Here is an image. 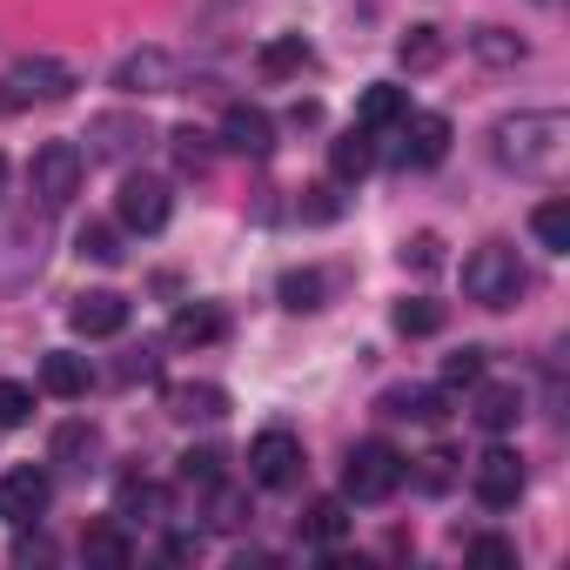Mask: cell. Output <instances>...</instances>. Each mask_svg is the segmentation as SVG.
<instances>
[{
    "instance_id": "cell-24",
    "label": "cell",
    "mask_w": 570,
    "mask_h": 570,
    "mask_svg": "<svg viewBox=\"0 0 570 570\" xmlns=\"http://www.w3.org/2000/svg\"><path fill=\"white\" fill-rule=\"evenodd\" d=\"M443 55H450V48H443V28H430V21H423V28H410V35L396 41V61H403L410 75H430V68H443Z\"/></svg>"
},
{
    "instance_id": "cell-20",
    "label": "cell",
    "mask_w": 570,
    "mask_h": 570,
    "mask_svg": "<svg viewBox=\"0 0 570 570\" xmlns=\"http://www.w3.org/2000/svg\"><path fill=\"white\" fill-rule=\"evenodd\" d=\"M410 115V95L403 88H390V81H376V88H363V101H356V128H370V135H383V128H396Z\"/></svg>"
},
{
    "instance_id": "cell-34",
    "label": "cell",
    "mask_w": 570,
    "mask_h": 570,
    "mask_svg": "<svg viewBox=\"0 0 570 570\" xmlns=\"http://www.w3.org/2000/svg\"><path fill=\"white\" fill-rule=\"evenodd\" d=\"M75 248H81V255H88V262H101V268H115V262H121V235H115V228H108V222H88V228H81V242H75Z\"/></svg>"
},
{
    "instance_id": "cell-9",
    "label": "cell",
    "mask_w": 570,
    "mask_h": 570,
    "mask_svg": "<svg viewBox=\"0 0 570 570\" xmlns=\"http://www.w3.org/2000/svg\"><path fill=\"white\" fill-rule=\"evenodd\" d=\"M296 476H303V436H296V430H262V436L248 443V483L289 490Z\"/></svg>"
},
{
    "instance_id": "cell-30",
    "label": "cell",
    "mask_w": 570,
    "mask_h": 570,
    "mask_svg": "<svg viewBox=\"0 0 570 570\" xmlns=\"http://www.w3.org/2000/svg\"><path fill=\"white\" fill-rule=\"evenodd\" d=\"M530 228H537V242H543L550 255H563V248H570V202H537Z\"/></svg>"
},
{
    "instance_id": "cell-36",
    "label": "cell",
    "mask_w": 570,
    "mask_h": 570,
    "mask_svg": "<svg viewBox=\"0 0 570 570\" xmlns=\"http://www.w3.org/2000/svg\"><path fill=\"white\" fill-rule=\"evenodd\" d=\"M463 383H483V350H456L443 363V390H463Z\"/></svg>"
},
{
    "instance_id": "cell-35",
    "label": "cell",
    "mask_w": 570,
    "mask_h": 570,
    "mask_svg": "<svg viewBox=\"0 0 570 570\" xmlns=\"http://www.w3.org/2000/svg\"><path fill=\"white\" fill-rule=\"evenodd\" d=\"M222 463H228L222 450H188V456H181V483H188V490H215V483H222Z\"/></svg>"
},
{
    "instance_id": "cell-5",
    "label": "cell",
    "mask_w": 570,
    "mask_h": 570,
    "mask_svg": "<svg viewBox=\"0 0 570 570\" xmlns=\"http://www.w3.org/2000/svg\"><path fill=\"white\" fill-rule=\"evenodd\" d=\"M403 476H410V463H403L383 436H370V443H356L350 463H343V497H350V503H390V497L403 490Z\"/></svg>"
},
{
    "instance_id": "cell-45",
    "label": "cell",
    "mask_w": 570,
    "mask_h": 570,
    "mask_svg": "<svg viewBox=\"0 0 570 570\" xmlns=\"http://www.w3.org/2000/svg\"><path fill=\"white\" fill-rule=\"evenodd\" d=\"M0 188H8V161H0Z\"/></svg>"
},
{
    "instance_id": "cell-12",
    "label": "cell",
    "mask_w": 570,
    "mask_h": 570,
    "mask_svg": "<svg viewBox=\"0 0 570 570\" xmlns=\"http://www.w3.org/2000/svg\"><path fill=\"white\" fill-rule=\"evenodd\" d=\"M222 148H235V155L262 161V155L275 148V121H268V108H255V101H235V108L222 115Z\"/></svg>"
},
{
    "instance_id": "cell-22",
    "label": "cell",
    "mask_w": 570,
    "mask_h": 570,
    "mask_svg": "<svg viewBox=\"0 0 570 570\" xmlns=\"http://www.w3.org/2000/svg\"><path fill=\"white\" fill-rule=\"evenodd\" d=\"M323 303H330V275H323V268H289V275H282V309L309 316V309H323Z\"/></svg>"
},
{
    "instance_id": "cell-23",
    "label": "cell",
    "mask_w": 570,
    "mask_h": 570,
    "mask_svg": "<svg viewBox=\"0 0 570 570\" xmlns=\"http://www.w3.org/2000/svg\"><path fill=\"white\" fill-rule=\"evenodd\" d=\"M309 61H316V55H309V41H303V35H275V41L255 55V68H262L268 81H282V75H303Z\"/></svg>"
},
{
    "instance_id": "cell-10",
    "label": "cell",
    "mask_w": 570,
    "mask_h": 570,
    "mask_svg": "<svg viewBox=\"0 0 570 570\" xmlns=\"http://www.w3.org/2000/svg\"><path fill=\"white\" fill-rule=\"evenodd\" d=\"M41 222L35 215H0V289H21L41 275Z\"/></svg>"
},
{
    "instance_id": "cell-31",
    "label": "cell",
    "mask_w": 570,
    "mask_h": 570,
    "mask_svg": "<svg viewBox=\"0 0 570 570\" xmlns=\"http://www.w3.org/2000/svg\"><path fill=\"white\" fill-rule=\"evenodd\" d=\"M383 416H416V423H436V416H443V390H390V396H383Z\"/></svg>"
},
{
    "instance_id": "cell-28",
    "label": "cell",
    "mask_w": 570,
    "mask_h": 570,
    "mask_svg": "<svg viewBox=\"0 0 570 570\" xmlns=\"http://www.w3.org/2000/svg\"><path fill=\"white\" fill-rule=\"evenodd\" d=\"M101 450V436H95V423H61L55 430V463H68V470H88V456Z\"/></svg>"
},
{
    "instance_id": "cell-21",
    "label": "cell",
    "mask_w": 570,
    "mask_h": 570,
    "mask_svg": "<svg viewBox=\"0 0 570 570\" xmlns=\"http://www.w3.org/2000/svg\"><path fill=\"white\" fill-rule=\"evenodd\" d=\"M370 161H376V135H370V128H350V135H336V148H330V168H336V181H363V175H370Z\"/></svg>"
},
{
    "instance_id": "cell-1",
    "label": "cell",
    "mask_w": 570,
    "mask_h": 570,
    "mask_svg": "<svg viewBox=\"0 0 570 570\" xmlns=\"http://www.w3.org/2000/svg\"><path fill=\"white\" fill-rule=\"evenodd\" d=\"M563 141H570V121L557 108H523V115H503L490 128V161L503 175H557Z\"/></svg>"
},
{
    "instance_id": "cell-25",
    "label": "cell",
    "mask_w": 570,
    "mask_h": 570,
    "mask_svg": "<svg viewBox=\"0 0 570 570\" xmlns=\"http://www.w3.org/2000/svg\"><path fill=\"white\" fill-rule=\"evenodd\" d=\"M41 390L48 396H88V356H68V350H55L48 363H41Z\"/></svg>"
},
{
    "instance_id": "cell-44",
    "label": "cell",
    "mask_w": 570,
    "mask_h": 570,
    "mask_svg": "<svg viewBox=\"0 0 570 570\" xmlns=\"http://www.w3.org/2000/svg\"><path fill=\"white\" fill-rule=\"evenodd\" d=\"M121 376H128V383H135V376H155V356H148V350H141V356H128V363H121Z\"/></svg>"
},
{
    "instance_id": "cell-11",
    "label": "cell",
    "mask_w": 570,
    "mask_h": 570,
    "mask_svg": "<svg viewBox=\"0 0 570 570\" xmlns=\"http://www.w3.org/2000/svg\"><path fill=\"white\" fill-rule=\"evenodd\" d=\"M470 490H476V503H490V510H510L517 497H523V456L517 450H483L476 456V470H470Z\"/></svg>"
},
{
    "instance_id": "cell-41",
    "label": "cell",
    "mask_w": 570,
    "mask_h": 570,
    "mask_svg": "<svg viewBox=\"0 0 570 570\" xmlns=\"http://www.w3.org/2000/svg\"><path fill=\"white\" fill-rule=\"evenodd\" d=\"M470 563H517V543H503V537H476V543H470Z\"/></svg>"
},
{
    "instance_id": "cell-14",
    "label": "cell",
    "mask_w": 570,
    "mask_h": 570,
    "mask_svg": "<svg viewBox=\"0 0 570 570\" xmlns=\"http://www.w3.org/2000/svg\"><path fill=\"white\" fill-rule=\"evenodd\" d=\"M115 88H121V95H168V88H175V61H168V48H135V55H121Z\"/></svg>"
},
{
    "instance_id": "cell-7",
    "label": "cell",
    "mask_w": 570,
    "mask_h": 570,
    "mask_svg": "<svg viewBox=\"0 0 570 570\" xmlns=\"http://www.w3.org/2000/svg\"><path fill=\"white\" fill-rule=\"evenodd\" d=\"M81 141H88V161H115V168H121V161H141V155H148L155 128H148L141 115L108 108V115H95V121H88V135H81Z\"/></svg>"
},
{
    "instance_id": "cell-13",
    "label": "cell",
    "mask_w": 570,
    "mask_h": 570,
    "mask_svg": "<svg viewBox=\"0 0 570 570\" xmlns=\"http://www.w3.org/2000/svg\"><path fill=\"white\" fill-rule=\"evenodd\" d=\"M68 323H75V336H88V343L121 336V330H128V296H115V289H88V296H75Z\"/></svg>"
},
{
    "instance_id": "cell-17",
    "label": "cell",
    "mask_w": 570,
    "mask_h": 570,
    "mask_svg": "<svg viewBox=\"0 0 570 570\" xmlns=\"http://www.w3.org/2000/svg\"><path fill=\"white\" fill-rule=\"evenodd\" d=\"M115 523H168V490L148 476H128L115 490Z\"/></svg>"
},
{
    "instance_id": "cell-4",
    "label": "cell",
    "mask_w": 570,
    "mask_h": 570,
    "mask_svg": "<svg viewBox=\"0 0 570 570\" xmlns=\"http://www.w3.org/2000/svg\"><path fill=\"white\" fill-rule=\"evenodd\" d=\"M523 289H530V275H523V262H517L510 242H483V248L463 262V296L483 303V309H510Z\"/></svg>"
},
{
    "instance_id": "cell-39",
    "label": "cell",
    "mask_w": 570,
    "mask_h": 570,
    "mask_svg": "<svg viewBox=\"0 0 570 570\" xmlns=\"http://www.w3.org/2000/svg\"><path fill=\"white\" fill-rule=\"evenodd\" d=\"M436 262H443V242H436V235H410V242H403V268H416V275H430Z\"/></svg>"
},
{
    "instance_id": "cell-38",
    "label": "cell",
    "mask_w": 570,
    "mask_h": 570,
    "mask_svg": "<svg viewBox=\"0 0 570 570\" xmlns=\"http://www.w3.org/2000/svg\"><path fill=\"white\" fill-rule=\"evenodd\" d=\"M208 523H215V530H242V523H248V497L215 483V517H208Z\"/></svg>"
},
{
    "instance_id": "cell-27",
    "label": "cell",
    "mask_w": 570,
    "mask_h": 570,
    "mask_svg": "<svg viewBox=\"0 0 570 570\" xmlns=\"http://www.w3.org/2000/svg\"><path fill=\"white\" fill-rule=\"evenodd\" d=\"M81 557H88V563H108V570H128V563H135V543L121 537V523H95V530L81 537Z\"/></svg>"
},
{
    "instance_id": "cell-26",
    "label": "cell",
    "mask_w": 570,
    "mask_h": 570,
    "mask_svg": "<svg viewBox=\"0 0 570 570\" xmlns=\"http://www.w3.org/2000/svg\"><path fill=\"white\" fill-rule=\"evenodd\" d=\"M517 416H523V396H517V383H490V390L476 396V423H483L490 436L517 430Z\"/></svg>"
},
{
    "instance_id": "cell-43",
    "label": "cell",
    "mask_w": 570,
    "mask_h": 570,
    "mask_svg": "<svg viewBox=\"0 0 570 570\" xmlns=\"http://www.w3.org/2000/svg\"><path fill=\"white\" fill-rule=\"evenodd\" d=\"M48 557H55L48 537H21V543H14V563H48Z\"/></svg>"
},
{
    "instance_id": "cell-15",
    "label": "cell",
    "mask_w": 570,
    "mask_h": 570,
    "mask_svg": "<svg viewBox=\"0 0 570 570\" xmlns=\"http://www.w3.org/2000/svg\"><path fill=\"white\" fill-rule=\"evenodd\" d=\"M450 155V121L443 115H403V148H396V161L403 168H436Z\"/></svg>"
},
{
    "instance_id": "cell-18",
    "label": "cell",
    "mask_w": 570,
    "mask_h": 570,
    "mask_svg": "<svg viewBox=\"0 0 570 570\" xmlns=\"http://www.w3.org/2000/svg\"><path fill=\"white\" fill-rule=\"evenodd\" d=\"M168 416L175 423H215V416H228V396L215 383H175L168 390Z\"/></svg>"
},
{
    "instance_id": "cell-29",
    "label": "cell",
    "mask_w": 570,
    "mask_h": 570,
    "mask_svg": "<svg viewBox=\"0 0 570 570\" xmlns=\"http://www.w3.org/2000/svg\"><path fill=\"white\" fill-rule=\"evenodd\" d=\"M470 48H476V61H483V68H517V61H523V41H517V35H503V28H476V35H470Z\"/></svg>"
},
{
    "instance_id": "cell-19",
    "label": "cell",
    "mask_w": 570,
    "mask_h": 570,
    "mask_svg": "<svg viewBox=\"0 0 570 570\" xmlns=\"http://www.w3.org/2000/svg\"><path fill=\"white\" fill-rule=\"evenodd\" d=\"M350 530H356L350 497H316V503H309V517H303V537H309V543H323V550H336Z\"/></svg>"
},
{
    "instance_id": "cell-40",
    "label": "cell",
    "mask_w": 570,
    "mask_h": 570,
    "mask_svg": "<svg viewBox=\"0 0 570 570\" xmlns=\"http://www.w3.org/2000/svg\"><path fill=\"white\" fill-rule=\"evenodd\" d=\"M175 155H181V168H188V175H202V168H208V135L181 128V135H175Z\"/></svg>"
},
{
    "instance_id": "cell-6",
    "label": "cell",
    "mask_w": 570,
    "mask_h": 570,
    "mask_svg": "<svg viewBox=\"0 0 570 570\" xmlns=\"http://www.w3.org/2000/svg\"><path fill=\"white\" fill-rule=\"evenodd\" d=\"M168 215H175V188H168L161 175H128V181L115 188V222H121V228H135V235H161Z\"/></svg>"
},
{
    "instance_id": "cell-8",
    "label": "cell",
    "mask_w": 570,
    "mask_h": 570,
    "mask_svg": "<svg viewBox=\"0 0 570 570\" xmlns=\"http://www.w3.org/2000/svg\"><path fill=\"white\" fill-rule=\"evenodd\" d=\"M48 503H55V476L48 470L21 463V470L0 476V523H8V530H35L48 517Z\"/></svg>"
},
{
    "instance_id": "cell-16",
    "label": "cell",
    "mask_w": 570,
    "mask_h": 570,
    "mask_svg": "<svg viewBox=\"0 0 570 570\" xmlns=\"http://www.w3.org/2000/svg\"><path fill=\"white\" fill-rule=\"evenodd\" d=\"M228 336V316L215 309V303H188L175 323H168V343L175 350H208V343H222Z\"/></svg>"
},
{
    "instance_id": "cell-32",
    "label": "cell",
    "mask_w": 570,
    "mask_h": 570,
    "mask_svg": "<svg viewBox=\"0 0 570 570\" xmlns=\"http://www.w3.org/2000/svg\"><path fill=\"white\" fill-rule=\"evenodd\" d=\"M396 330H403V336H436V330H443V303H430V296L396 303Z\"/></svg>"
},
{
    "instance_id": "cell-3",
    "label": "cell",
    "mask_w": 570,
    "mask_h": 570,
    "mask_svg": "<svg viewBox=\"0 0 570 570\" xmlns=\"http://www.w3.org/2000/svg\"><path fill=\"white\" fill-rule=\"evenodd\" d=\"M81 168H88V155L75 141H41L35 161H28V202H35V215H61L81 195Z\"/></svg>"
},
{
    "instance_id": "cell-2",
    "label": "cell",
    "mask_w": 570,
    "mask_h": 570,
    "mask_svg": "<svg viewBox=\"0 0 570 570\" xmlns=\"http://www.w3.org/2000/svg\"><path fill=\"white\" fill-rule=\"evenodd\" d=\"M75 95V68L55 55H28L0 75V115H28V108H55Z\"/></svg>"
},
{
    "instance_id": "cell-33",
    "label": "cell",
    "mask_w": 570,
    "mask_h": 570,
    "mask_svg": "<svg viewBox=\"0 0 570 570\" xmlns=\"http://www.w3.org/2000/svg\"><path fill=\"white\" fill-rule=\"evenodd\" d=\"M35 416V390L14 383V376H0V430H21Z\"/></svg>"
},
{
    "instance_id": "cell-42",
    "label": "cell",
    "mask_w": 570,
    "mask_h": 570,
    "mask_svg": "<svg viewBox=\"0 0 570 570\" xmlns=\"http://www.w3.org/2000/svg\"><path fill=\"white\" fill-rule=\"evenodd\" d=\"M303 195H309V202H303V215H309V222H330V215L343 208V202H336V188H303Z\"/></svg>"
},
{
    "instance_id": "cell-37",
    "label": "cell",
    "mask_w": 570,
    "mask_h": 570,
    "mask_svg": "<svg viewBox=\"0 0 570 570\" xmlns=\"http://www.w3.org/2000/svg\"><path fill=\"white\" fill-rule=\"evenodd\" d=\"M416 463H423V470H416L423 490H450V483H456V456H450V450H430V456H416Z\"/></svg>"
}]
</instances>
